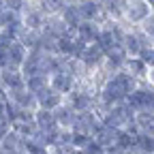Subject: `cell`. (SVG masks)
I'll use <instances>...</instances> for the list:
<instances>
[{
    "mask_svg": "<svg viewBox=\"0 0 154 154\" xmlns=\"http://www.w3.org/2000/svg\"><path fill=\"white\" fill-rule=\"evenodd\" d=\"M150 15H152V7L146 0H126V7L122 13V24L128 28H137Z\"/></svg>",
    "mask_w": 154,
    "mask_h": 154,
    "instance_id": "obj_1",
    "label": "cell"
},
{
    "mask_svg": "<svg viewBox=\"0 0 154 154\" xmlns=\"http://www.w3.org/2000/svg\"><path fill=\"white\" fill-rule=\"evenodd\" d=\"M133 111H150L152 105H154V88H150L146 82H141L137 88H135L124 101Z\"/></svg>",
    "mask_w": 154,
    "mask_h": 154,
    "instance_id": "obj_2",
    "label": "cell"
},
{
    "mask_svg": "<svg viewBox=\"0 0 154 154\" xmlns=\"http://www.w3.org/2000/svg\"><path fill=\"white\" fill-rule=\"evenodd\" d=\"M73 5H75L77 15H79L82 22H94V24H101V26L107 22L105 9L96 2V0H77Z\"/></svg>",
    "mask_w": 154,
    "mask_h": 154,
    "instance_id": "obj_3",
    "label": "cell"
},
{
    "mask_svg": "<svg viewBox=\"0 0 154 154\" xmlns=\"http://www.w3.org/2000/svg\"><path fill=\"white\" fill-rule=\"evenodd\" d=\"M120 45L124 47V51H126L128 58H137V56L141 54V49L148 47V45H152V43L148 41V36H146L139 28H126Z\"/></svg>",
    "mask_w": 154,
    "mask_h": 154,
    "instance_id": "obj_4",
    "label": "cell"
},
{
    "mask_svg": "<svg viewBox=\"0 0 154 154\" xmlns=\"http://www.w3.org/2000/svg\"><path fill=\"white\" fill-rule=\"evenodd\" d=\"M79 58V62L84 64V69H86V73L88 75H92V73H99L101 69H103V62H105V51L96 45V43H90V45H86L84 47V51L77 56Z\"/></svg>",
    "mask_w": 154,
    "mask_h": 154,
    "instance_id": "obj_5",
    "label": "cell"
},
{
    "mask_svg": "<svg viewBox=\"0 0 154 154\" xmlns=\"http://www.w3.org/2000/svg\"><path fill=\"white\" fill-rule=\"evenodd\" d=\"M101 126V120H99V116H96L94 111H84V113H77V120L73 124V133L77 135H86V137H94V133L99 131Z\"/></svg>",
    "mask_w": 154,
    "mask_h": 154,
    "instance_id": "obj_6",
    "label": "cell"
},
{
    "mask_svg": "<svg viewBox=\"0 0 154 154\" xmlns=\"http://www.w3.org/2000/svg\"><path fill=\"white\" fill-rule=\"evenodd\" d=\"M7 103L24 109V111H36V96L32 92H28L26 88H17V90H9L7 92Z\"/></svg>",
    "mask_w": 154,
    "mask_h": 154,
    "instance_id": "obj_7",
    "label": "cell"
},
{
    "mask_svg": "<svg viewBox=\"0 0 154 154\" xmlns=\"http://www.w3.org/2000/svg\"><path fill=\"white\" fill-rule=\"evenodd\" d=\"M75 86H77V79L66 71H56L54 75H49V88L58 94H62L64 99L75 90Z\"/></svg>",
    "mask_w": 154,
    "mask_h": 154,
    "instance_id": "obj_8",
    "label": "cell"
},
{
    "mask_svg": "<svg viewBox=\"0 0 154 154\" xmlns=\"http://www.w3.org/2000/svg\"><path fill=\"white\" fill-rule=\"evenodd\" d=\"M34 96H36V109L54 111V109H58V107L64 103V96H62V94H58V92H54L49 86L43 88L41 92H36Z\"/></svg>",
    "mask_w": 154,
    "mask_h": 154,
    "instance_id": "obj_9",
    "label": "cell"
},
{
    "mask_svg": "<svg viewBox=\"0 0 154 154\" xmlns=\"http://www.w3.org/2000/svg\"><path fill=\"white\" fill-rule=\"evenodd\" d=\"M43 24H45V15L34 7V2L28 5V7L24 9V13H22V28L41 32V30H43Z\"/></svg>",
    "mask_w": 154,
    "mask_h": 154,
    "instance_id": "obj_10",
    "label": "cell"
},
{
    "mask_svg": "<svg viewBox=\"0 0 154 154\" xmlns=\"http://www.w3.org/2000/svg\"><path fill=\"white\" fill-rule=\"evenodd\" d=\"M0 88L5 92L9 90H17V88H24V75L19 69H0Z\"/></svg>",
    "mask_w": 154,
    "mask_h": 154,
    "instance_id": "obj_11",
    "label": "cell"
},
{
    "mask_svg": "<svg viewBox=\"0 0 154 154\" xmlns=\"http://www.w3.org/2000/svg\"><path fill=\"white\" fill-rule=\"evenodd\" d=\"M133 126L137 128L139 135H146V137H154V111H135L133 118Z\"/></svg>",
    "mask_w": 154,
    "mask_h": 154,
    "instance_id": "obj_12",
    "label": "cell"
},
{
    "mask_svg": "<svg viewBox=\"0 0 154 154\" xmlns=\"http://www.w3.org/2000/svg\"><path fill=\"white\" fill-rule=\"evenodd\" d=\"M26 58H28V49L19 43V41H13L7 47V66L9 69H22V64H24Z\"/></svg>",
    "mask_w": 154,
    "mask_h": 154,
    "instance_id": "obj_13",
    "label": "cell"
},
{
    "mask_svg": "<svg viewBox=\"0 0 154 154\" xmlns=\"http://www.w3.org/2000/svg\"><path fill=\"white\" fill-rule=\"evenodd\" d=\"M54 118H56L58 128H66V131H71L73 124H75V120H77V111H75L71 105L62 103L58 109H54Z\"/></svg>",
    "mask_w": 154,
    "mask_h": 154,
    "instance_id": "obj_14",
    "label": "cell"
},
{
    "mask_svg": "<svg viewBox=\"0 0 154 154\" xmlns=\"http://www.w3.org/2000/svg\"><path fill=\"white\" fill-rule=\"evenodd\" d=\"M116 137H118V131L111 128V126L101 124V126H99V131L94 133L92 141L99 146V148H103V150H111V148L116 146Z\"/></svg>",
    "mask_w": 154,
    "mask_h": 154,
    "instance_id": "obj_15",
    "label": "cell"
},
{
    "mask_svg": "<svg viewBox=\"0 0 154 154\" xmlns=\"http://www.w3.org/2000/svg\"><path fill=\"white\" fill-rule=\"evenodd\" d=\"M43 34H47V36H51V38H62V36H66L71 30L64 26V22L58 15H54V17H45V24H43V30H41Z\"/></svg>",
    "mask_w": 154,
    "mask_h": 154,
    "instance_id": "obj_16",
    "label": "cell"
},
{
    "mask_svg": "<svg viewBox=\"0 0 154 154\" xmlns=\"http://www.w3.org/2000/svg\"><path fill=\"white\" fill-rule=\"evenodd\" d=\"M73 32H75L77 38H82L86 45H90V43H96V36H99V32H101V24H94V22H82Z\"/></svg>",
    "mask_w": 154,
    "mask_h": 154,
    "instance_id": "obj_17",
    "label": "cell"
},
{
    "mask_svg": "<svg viewBox=\"0 0 154 154\" xmlns=\"http://www.w3.org/2000/svg\"><path fill=\"white\" fill-rule=\"evenodd\" d=\"M34 126L41 131V133H54V131L58 128L56 118H54V111L36 109V111H34Z\"/></svg>",
    "mask_w": 154,
    "mask_h": 154,
    "instance_id": "obj_18",
    "label": "cell"
},
{
    "mask_svg": "<svg viewBox=\"0 0 154 154\" xmlns=\"http://www.w3.org/2000/svg\"><path fill=\"white\" fill-rule=\"evenodd\" d=\"M0 154H24V139L11 131L0 139Z\"/></svg>",
    "mask_w": 154,
    "mask_h": 154,
    "instance_id": "obj_19",
    "label": "cell"
},
{
    "mask_svg": "<svg viewBox=\"0 0 154 154\" xmlns=\"http://www.w3.org/2000/svg\"><path fill=\"white\" fill-rule=\"evenodd\" d=\"M122 71H126L128 75H133L137 82H146V75H148V66L139 60V58H126Z\"/></svg>",
    "mask_w": 154,
    "mask_h": 154,
    "instance_id": "obj_20",
    "label": "cell"
},
{
    "mask_svg": "<svg viewBox=\"0 0 154 154\" xmlns=\"http://www.w3.org/2000/svg\"><path fill=\"white\" fill-rule=\"evenodd\" d=\"M64 0H34V7L41 11L45 17H54V15H60V11L64 9Z\"/></svg>",
    "mask_w": 154,
    "mask_h": 154,
    "instance_id": "obj_21",
    "label": "cell"
},
{
    "mask_svg": "<svg viewBox=\"0 0 154 154\" xmlns=\"http://www.w3.org/2000/svg\"><path fill=\"white\" fill-rule=\"evenodd\" d=\"M15 41H19L28 51H32V49H36L38 47V41H41V32H34V30H26V28H22L17 32V38Z\"/></svg>",
    "mask_w": 154,
    "mask_h": 154,
    "instance_id": "obj_22",
    "label": "cell"
},
{
    "mask_svg": "<svg viewBox=\"0 0 154 154\" xmlns=\"http://www.w3.org/2000/svg\"><path fill=\"white\" fill-rule=\"evenodd\" d=\"M64 22V26L69 28V30H75L77 26L82 24V19H79V15H77V9H75V5H64V9L60 11V15H58Z\"/></svg>",
    "mask_w": 154,
    "mask_h": 154,
    "instance_id": "obj_23",
    "label": "cell"
},
{
    "mask_svg": "<svg viewBox=\"0 0 154 154\" xmlns=\"http://www.w3.org/2000/svg\"><path fill=\"white\" fill-rule=\"evenodd\" d=\"M47 86H49V77H47V75H30V77H26V79H24V88H26L28 92H32V94L41 92V90L47 88Z\"/></svg>",
    "mask_w": 154,
    "mask_h": 154,
    "instance_id": "obj_24",
    "label": "cell"
},
{
    "mask_svg": "<svg viewBox=\"0 0 154 154\" xmlns=\"http://www.w3.org/2000/svg\"><path fill=\"white\" fill-rule=\"evenodd\" d=\"M137 58H139V60H141L148 69H152V66H154V45L143 47V49H141V54H139Z\"/></svg>",
    "mask_w": 154,
    "mask_h": 154,
    "instance_id": "obj_25",
    "label": "cell"
},
{
    "mask_svg": "<svg viewBox=\"0 0 154 154\" xmlns=\"http://www.w3.org/2000/svg\"><path fill=\"white\" fill-rule=\"evenodd\" d=\"M137 28H139V30L148 36V41H150V43H154V13L146 19V22H143L141 26H137Z\"/></svg>",
    "mask_w": 154,
    "mask_h": 154,
    "instance_id": "obj_26",
    "label": "cell"
},
{
    "mask_svg": "<svg viewBox=\"0 0 154 154\" xmlns=\"http://www.w3.org/2000/svg\"><path fill=\"white\" fill-rule=\"evenodd\" d=\"M26 7H28V2H24V0H7V2H5V9L15 13V15H22Z\"/></svg>",
    "mask_w": 154,
    "mask_h": 154,
    "instance_id": "obj_27",
    "label": "cell"
},
{
    "mask_svg": "<svg viewBox=\"0 0 154 154\" xmlns=\"http://www.w3.org/2000/svg\"><path fill=\"white\" fill-rule=\"evenodd\" d=\"M146 84H148L150 88H154V66H152V69H148V75H146Z\"/></svg>",
    "mask_w": 154,
    "mask_h": 154,
    "instance_id": "obj_28",
    "label": "cell"
},
{
    "mask_svg": "<svg viewBox=\"0 0 154 154\" xmlns=\"http://www.w3.org/2000/svg\"><path fill=\"white\" fill-rule=\"evenodd\" d=\"M137 154H154V152H143V150H139Z\"/></svg>",
    "mask_w": 154,
    "mask_h": 154,
    "instance_id": "obj_29",
    "label": "cell"
},
{
    "mask_svg": "<svg viewBox=\"0 0 154 154\" xmlns=\"http://www.w3.org/2000/svg\"><path fill=\"white\" fill-rule=\"evenodd\" d=\"M64 2H69V5H73V2H77V0H64Z\"/></svg>",
    "mask_w": 154,
    "mask_h": 154,
    "instance_id": "obj_30",
    "label": "cell"
},
{
    "mask_svg": "<svg viewBox=\"0 0 154 154\" xmlns=\"http://www.w3.org/2000/svg\"><path fill=\"white\" fill-rule=\"evenodd\" d=\"M24 2H28V5H32V2H34V0H24Z\"/></svg>",
    "mask_w": 154,
    "mask_h": 154,
    "instance_id": "obj_31",
    "label": "cell"
},
{
    "mask_svg": "<svg viewBox=\"0 0 154 154\" xmlns=\"http://www.w3.org/2000/svg\"><path fill=\"white\" fill-rule=\"evenodd\" d=\"M0 36H2V32H0Z\"/></svg>",
    "mask_w": 154,
    "mask_h": 154,
    "instance_id": "obj_32",
    "label": "cell"
}]
</instances>
